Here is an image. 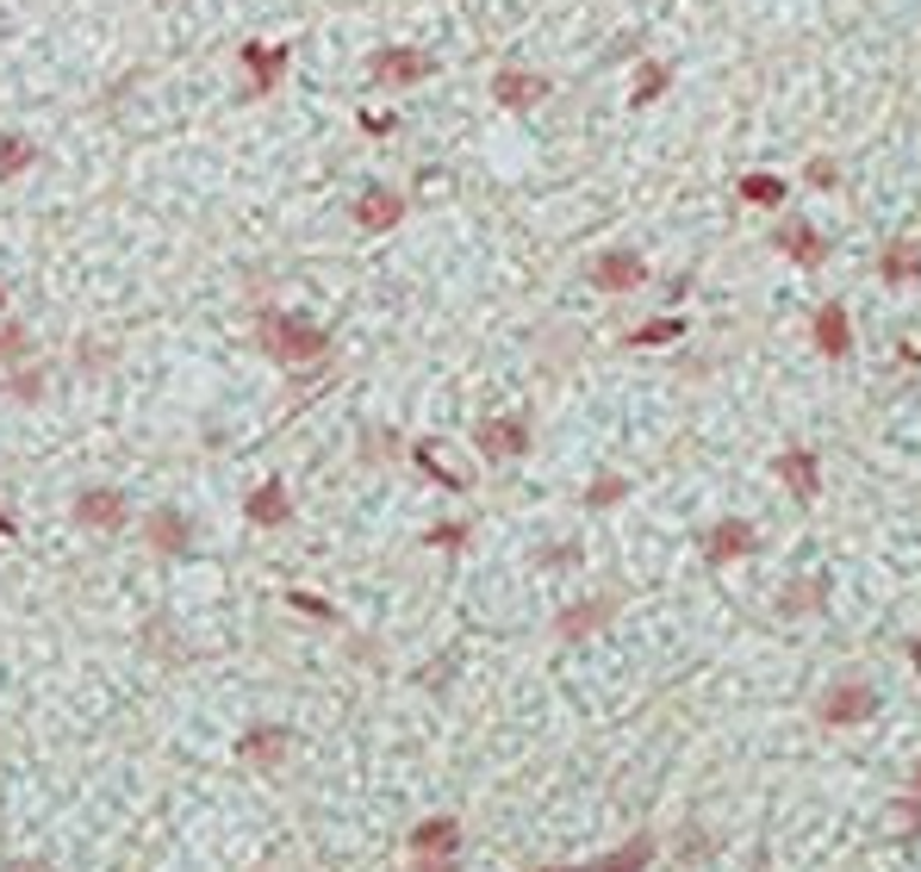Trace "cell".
I'll list each match as a JSON object with an SVG mask.
<instances>
[{
	"label": "cell",
	"mask_w": 921,
	"mask_h": 872,
	"mask_svg": "<svg viewBox=\"0 0 921 872\" xmlns=\"http://www.w3.org/2000/svg\"><path fill=\"white\" fill-rule=\"evenodd\" d=\"M125 492H113V486H88L76 499V523H88V530H125Z\"/></svg>",
	"instance_id": "9"
},
{
	"label": "cell",
	"mask_w": 921,
	"mask_h": 872,
	"mask_svg": "<svg viewBox=\"0 0 921 872\" xmlns=\"http://www.w3.org/2000/svg\"><path fill=\"white\" fill-rule=\"evenodd\" d=\"M667 81H672L667 63H641V76H635V88H629V106H653V100L667 94Z\"/></svg>",
	"instance_id": "24"
},
{
	"label": "cell",
	"mask_w": 921,
	"mask_h": 872,
	"mask_svg": "<svg viewBox=\"0 0 921 872\" xmlns=\"http://www.w3.org/2000/svg\"><path fill=\"white\" fill-rule=\"evenodd\" d=\"M679 337H685V318H648V325L635 330L629 343H635V349H653V343H679Z\"/></svg>",
	"instance_id": "25"
},
{
	"label": "cell",
	"mask_w": 921,
	"mask_h": 872,
	"mask_svg": "<svg viewBox=\"0 0 921 872\" xmlns=\"http://www.w3.org/2000/svg\"><path fill=\"white\" fill-rule=\"evenodd\" d=\"M430 69H436V63L423 57V50H405V44L399 50H380V57L367 63V76L380 81V88H418Z\"/></svg>",
	"instance_id": "5"
},
{
	"label": "cell",
	"mask_w": 921,
	"mask_h": 872,
	"mask_svg": "<svg viewBox=\"0 0 921 872\" xmlns=\"http://www.w3.org/2000/svg\"><path fill=\"white\" fill-rule=\"evenodd\" d=\"M25 355H32L25 325H0V362H25Z\"/></svg>",
	"instance_id": "27"
},
{
	"label": "cell",
	"mask_w": 921,
	"mask_h": 872,
	"mask_svg": "<svg viewBox=\"0 0 921 872\" xmlns=\"http://www.w3.org/2000/svg\"><path fill=\"white\" fill-rule=\"evenodd\" d=\"M461 848V823L455 816H430L411 829V853H455Z\"/></svg>",
	"instance_id": "17"
},
{
	"label": "cell",
	"mask_w": 921,
	"mask_h": 872,
	"mask_svg": "<svg viewBox=\"0 0 921 872\" xmlns=\"http://www.w3.org/2000/svg\"><path fill=\"white\" fill-rule=\"evenodd\" d=\"M878 711V692L865 686V679H841V686H828L822 704H816V717L822 723H865Z\"/></svg>",
	"instance_id": "2"
},
{
	"label": "cell",
	"mask_w": 921,
	"mask_h": 872,
	"mask_svg": "<svg viewBox=\"0 0 921 872\" xmlns=\"http://www.w3.org/2000/svg\"><path fill=\"white\" fill-rule=\"evenodd\" d=\"M492 100L511 106V113H523V106L548 100V76H536V69H499V76H492Z\"/></svg>",
	"instance_id": "10"
},
{
	"label": "cell",
	"mask_w": 921,
	"mask_h": 872,
	"mask_svg": "<svg viewBox=\"0 0 921 872\" xmlns=\"http://www.w3.org/2000/svg\"><path fill=\"white\" fill-rule=\"evenodd\" d=\"M834 181H841V169H834L828 156H816V162H809V188H834Z\"/></svg>",
	"instance_id": "33"
},
{
	"label": "cell",
	"mask_w": 921,
	"mask_h": 872,
	"mask_svg": "<svg viewBox=\"0 0 921 872\" xmlns=\"http://www.w3.org/2000/svg\"><path fill=\"white\" fill-rule=\"evenodd\" d=\"M641 281H648V262L635 250H604L592 262V287H604V293H635Z\"/></svg>",
	"instance_id": "6"
},
{
	"label": "cell",
	"mask_w": 921,
	"mask_h": 872,
	"mask_svg": "<svg viewBox=\"0 0 921 872\" xmlns=\"http://www.w3.org/2000/svg\"><path fill=\"white\" fill-rule=\"evenodd\" d=\"M816 349H822L828 362H846L853 355V318H846V306H816Z\"/></svg>",
	"instance_id": "12"
},
{
	"label": "cell",
	"mask_w": 921,
	"mask_h": 872,
	"mask_svg": "<svg viewBox=\"0 0 921 872\" xmlns=\"http://www.w3.org/2000/svg\"><path fill=\"white\" fill-rule=\"evenodd\" d=\"M243 69H250V88H243V94L262 100L269 88H281V76H287V50H281V44H243Z\"/></svg>",
	"instance_id": "11"
},
{
	"label": "cell",
	"mask_w": 921,
	"mask_h": 872,
	"mask_svg": "<svg viewBox=\"0 0 921 872\" xmlns=\"http://www.w3.org/2000/svg\"><path fill=\"white\" fill-rule=\"evenodd\" d=\"M0 306H7V293H0Z\"/></svg>",
	"instance_id": "39"
},
{
	"label": "cell",
	"mask_w": 921,
	"mask_h": 872,
	"mask_svg": "<svg viewBox=\"0 0 921 872\" xmlns=\"http://www.w3.org/2000/svg\"><path fill=\"white\" fill-rule=\"evenodd\" d=\"M760 548V530H753L748 518H723V523H710L704 530V555H710L716 567L723 562H741V555H753Z\"/></svg>",
	"instance_id": "4"
},
{
	"label": "cell",
	"mask_w": 921,
	"mask_h": 872,
	"mask_svg": "<svg viewBox=\"0 0 921 872\" xmlns=\"http://www.w3.org/2000/svg\"><path fill=\"white\" fill-rule=\"evenodd\" d=\"M648 860H653V835H635V841H623L611 860H592V867H579V872H641Z\"/></svg>",
	"instance_id": "20"
},
{
	"label": "cell",
	"mask_w": 921,
	"mask_h": 872,
	"mask_svg": "<svg viewBox=\"0 0 921 872\" xmlns=\"http://www.w3.org/2000/svg\"><path fill=\"white\" fill-rule=\"evenodd\" d=\"M418 467H423V474H436L442 486H461V474H448V467L436 462V449H418Z\"/></svg>",
	"instance_id": "32"
},
{
	"label": "cell",
	"mask_w": 921,
	"mask_h": 872,
	"mask_svg": "<svg viewBox=\"0 0 921 872\" xmlns=\"http://www.w3.org/2000/svg\"><path fill=\"white\" fill-rule=\"evenodd\" d=\"M878 274L890 281V287H909V281H921V244H890V250L878 256Z\"/></svg>",
	"instance_id": "16"
},
{
	"label": "cell",
	"mask_w": 921,
	"mask_h": 872,
	"mask_svg": "<svg viewBox=\"0 0 921 872\" xmlns=\"http://www.w3.org/2000/svg\"><path fill=\"white\" fill-rule=\"evenodd\" d=\"M405 218V194H393V188H367L362 200H355V225L362 231H393Z\"/></svg>",
	"instance_id": "14"
},
{
	"label": "cell",
	"mask_w": 921,
	"mask_h": 872,
	"mask_svg": "<svg viewBox=\"0 0 921 872\" xmlns=\"http://www.w3.org/2000/svg\"><path fill=\"white\" fill-rule=\"evenodd\" d=\"M423 543H430V548H461V543H467V523H436Z\"/></svg>",
	"instance_id": "29"
},
{
	"label": "cell",
	"mask_w": 921,
	"mask_h": 872,
	"mask_svg": "<svg viewBox=\"0 0 921 872\" xmlns=\"http://www.w3.org/2000/svg\"><path fill=\"white\" fill-rule=\"evenodd\" d=\"M735 194L748 200V206H785V174H766V169H753L735 181Z\"/></svg>",
	"instance_id": "21"
},
{
	"label": "cell",
	"mask_w": 921,
	"mask_h": 872,
	"mask_svg": "<svg viewBox=\"0 0 921 872\" xmlns=\"http://www.w3.org/2000/svg\"><path fill=\"white\" fill-rule=\"evenodd\" d=\"M281 748H287V729H250V736L237 741V755L250 760V767H274Z\"/></svg>",
	"instance_id": "22"
},
{
	"label": "cell",
	"mask_w": 921,
	"mask_h": 872,
	"mask_svg": "<svg viewBox=\"0 0 921 872\" xmlns=\"http://www.w3.org/2000/svg\"><path fill=\"white\" fill-rule=\"evenodd\" d=\"M32 137H20V132H0V181H13V174H25L32 169Z\"/></svg>",
	"instance_id": "23"
},
{
	"label": "cell",
	"mask_w": 921,
	"mask_h": 872,
	"mask_svg": "<svg viewBox=\"0 0 921 872\" xmlns=\"http://www.w3.org/2000/svg\"><path fill=\"white\" fill-rule=\"evenodd\" d=\"M611 611H616V599H585V604H573V611H560V636L567 642H579V636H592V630H604L611 623Z\"/></svg>",
	"instance_id": "15"
},
{
	"label": "cell",
	"mask_w": 921,
	"mask_h": 872,
	"mask_svg": "<svg viewBox=\"0 0 921 872\" xmlns=\"http://www.w3.org/2000/svg\"><path fill=\"white\" fill-rule=\"evenodd\" d=\"M262 349L281 369H311V362L330 355V337L311 318H299V312H262Z\"/></svg>",
	"instance_id": "1"
},
{
	"label": "cell",
	"mask_w": 921,
	"mask_h": 872,
	"mask_svg": "<svg viewBox=\"0 0 921 872\" xmlns=\"http://www.w3.org/2000/svg\"><path fill=\"white\" fill-rule=\"evenodd\" d=\"M144 536H150L156 555H193V523H187V511H174V505H162V511L144 518Z\"/></svg>",
	"instance_id": "7"
},
{
	"label": "cell",
	"mask_w": 921,
	"mask_h": 872,
	"mask_svg": "<svg viewBox=\"0 0 921 872\" xmlns=\"http://www.w3.org/2000/svg\"><path fill=\"white\" fill-rule=\"evenodd\" d=\"M822 599H828V574H809V580H791L785 592H778V611H785V618H809Z\"/></svg>",
	"instance_id": "18"
},
{
	"label": "cell",
	"mask_w": 921,
	"mask_h": 872,
	"mask_svg": "<svg viewBox=\"0 0 921 872\" xmlns=\"http://www.w3.org/2000/svg\"><path fill=\"white\" fill-rule=\"evenodd\" d=\"M474 443H480L486 462H518L523 449H530V424L523 418H480Z\"/></svg>",
	"instance_id": "3"
},
{
	"label": "cell",
	"mask_w": 921,
	"mask_h": 872,
	"mask_svg": "<svg viewBox=\"0 0 921 872\" xmlns=\"http://www.w3.org/2000/svg\"><path fill=\"white\" fill-rule=\"evenodd\" d=\"M623 492H629V480H623V474H598V480L585 486V505H592V511H611Z\"/></svg>",
	"instance_id": "26"
},
{
	"label": "cell",
	"mask_w": 921,
	"mask_h": 872,
	"mask_svg": "<svg viewBox=\"0 0 921 872\" xmlns=\"http://www.w3.org/2000/svg\"><path fill=\"white\" fill-rule=\"evenodd\" d=\"M405 872H461V860H455V853H418Z\"/></svg>",
	"instance_id": "30"
},
{
	"label": "cell",
	"mask_w": 921,
	"mask_h": 872,
	"mask_svg": "<svg viewBox=\"0 0 921 872\" xmlns=\"http://www.w3.org/2000/svg\"><path fill=\"white\" fill-rule=\"evenodd\" d=\"M916 792H921V767H916Z\"/></svg>",
	"instance_id": "38"
},
{
	"label": "cell",
	"mask_w": 921,
	"mask_h": 872,
	"mask_svg": "<svg viewBox=\"0 0 921 872\" xmlns=\"http://www.w3.org/2000/svg\"><path fill=\"white\" fill-rule=\"evenodd\" d=\"M772 467H778V480L797 492V505H816V492H822V462H816V449H785Z\"/></svg>",
	"instance_id": "8"
},
{
	"label": "cell",
	"mask_w": 921,
	"mask_h": 872,
	"mask_svg": "<svg viewBox=\"0 0 921 872\" xmlns=\"http://www.w3.org/2000/svg\"><path fill=\"white\" fill-rule=\"evenodd\" d=\"M0 872H50V867H0Z\"/></svg>",
	"instance_id": "36"
},
{
	"label": "cell",
	"mask_w": 921,
	"mask_h": 872,
	"mask_svg": "<svg viewBox=\"0 0 921 872\" xmlns=\"http://www.w3.org/2000/svg\"><path fill=\"white\" fill-rule=\"evenodd\" d=\"M778 250H785L791 262H797V269H816V262L828 256V244H822V231H816L809 218H797V213H791L785 225H778Z\"/></svg>",
	"instance_id": "13"
},
{
	"label": "cell",
	"mask_w": 921,
	"mask_h": 872,
	"mask_svg": "<svg viewBox=\"0 0 921 872\" xmlns=\"http://www.w3.org/2000/svg\"><path fill=\"white\" fill-rule=\"evenodd\" d=\"M909 655H916V667H921V636H916V642H909Z\"/></svg>",
	"instance_id": "37"
},
{
	"label": "cell",
	"mask_w": 921,
	"mask_h": 872,
	"mask_svg": "<svg viewBox=\"0 0 921 872\" xmlns=\"http://www.w3.org/2000/svg\"><path fill=\"white\" fill-rule=\"evenodd\" d=\"M393 125H399L393 113H362V132H367V137H386Z\"/></svg>",
	"instance_id": "34"
},
{
	"label": "cell",
	"mask_w": 921,
	"mask_h": 872,
	"mask_svg": "<svg viewBox=\"0 0 921 872\" xmlns=\"http://www.w3.org/2000/svg\"><path fill=\"white\" fill-rule=\"evenodd\" d=\"M243 511H250V523H287V518H293V505H287V486H281V480L255 486Z\"/></svg>",
	"instance_id": "19"
},
{
	"label": "cell",
	"mask_w": 921,
	"mask_h": 872,
	"mask_svg": "<svg viewBox=\"0 0 921 872\" xmlns=\"http://www.w3.org/2000/svg\"><path fill=\"white\" fill-rule=\"evenodd\" d=\"M0 536H20V523L7 518V511H0Z\"/></svg>",
	"instance_id": "35"
},
{
	"label": "cell",
	"mask_w": 921,
	"mask_h": 872,
	"mask_svg": "<svg viewBox=\"0 0 921 872\" xmlns=\"http://www.w3.org/2000/svg\"><path fill=\"white\" fill-rule=\"evenodd\" d=\"M287 604H293V611H299V618H325V623H337V604L311 599V592H287Z\"/></svg>",
	"instance_id": "28"
},
{
	"label": "cell",
	"mask_w": 921,
	"mask_h": 872,
	"mask_svg": "<svg viewBox=\"0 0 921 872\" xmlns=\"http://www.w3.org/2000/svg\"><path fill=\"white\" fill-rule=\"evenodd\" d=\"M38 393H44V374H38V369L13 374V399H38Z\"/></svg>",
	"instance_id": "31"
}]
</instances>
